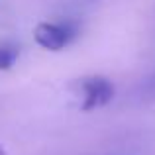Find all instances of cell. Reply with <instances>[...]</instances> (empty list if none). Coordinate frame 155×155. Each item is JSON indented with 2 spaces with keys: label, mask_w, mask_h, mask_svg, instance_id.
I'll return each mask as SVG.
<instances>
[{
  "label": "cell",
  "mask_w": 155,
  "mask_h": 155,
  "mask_svg": "<svg viewBox=\"0 0 155 155\" xmlns=\"http://www.w3.org/2000/svg\"><path fill=\"white\" fill-rule=\"evenodd\" d=\"M77 34H79V28L71 20H65V22L59 24L41 22L34 30L35 43L47 51H61L65 45H69L77 38Z\"/></svg>",
  "instance_id": "cell-1"
},
{
  "label": "cell",
  "mask_w": 155,
  "mask_h": 155,
  "mask_svg": "<svg viewBox=\"0 0 155 155\" xmlns=\"http://www.w3.org/2000/svg\"><path fill=\"white\" fill-rule=\"evenodd\" d=\"M83 88V110H94L100 106H106L114 98V84L106 77H87L81 81Z\"/></svg>",
  "instance_id": "cell-2"
},
{
  "label": "cell",
  "mask_w": 155,
  "mask_h": 155,
  "mask_svg": "<svg viewBox=\"0 0 155 155\" xmlns=\"http://www.w3.org/2000/svg\"><path fill=\"white\" fill-rule=\"evenodd\" d=\"M18 59V47L0 45V71H8Z\"/></svg>",
  "instance_id": "cell-3"
},
{
  "label": "cell",
  "mask_w": 155,
  "mask_h": 155,
  "mask_svg": "<svg viewBox=\"0 0 155 155\" xmlns=\"http://www.w3.org/2000/svg\"><path fill=\"white\" fill-rule=\"evenodd\" d=\"M141 92H143V94L155 96V73H153V75H149L147 79L141 83Z\"/></svg>",
  "instance_id": "cell-4"
},
{
  "label": "cell",
  "mask_w": 155,
  "mask_h": 155,
  "mask_svg": "<svg viewBox=\"0 0 155 155\" xmlns=\"http://www.w3.org/2000/svg\"><path fill=\"white\" fill-rule=\"evenodd\" d=\"M0 155H4V149H2V145H0Z\"/></svg>",
  "instance_id": "cell-5"
}]
</instances>
